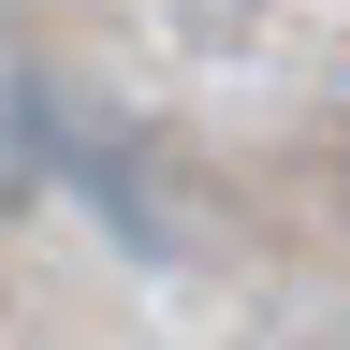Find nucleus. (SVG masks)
Here are the masks:
<instances>
[{
	"label": "nucleus",
	"mask_w": 350,
	"mask_h": 350,
	"mask_svg": "<svg viewBox=\"0 0 350 350\" xmlns=\"http://www.w3.org/2000/svg\"><path fill=\"white\" fill-rule=\"evenodd\" d=\"M44 190V131H29V103H0V219H15Z\"/></svg>",
	"instance_id": "f257e3e1"
}]
</instances>
